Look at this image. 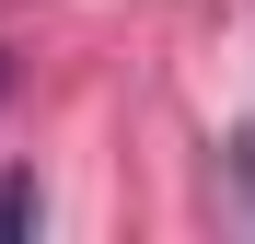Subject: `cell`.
<instances>
[{
	"label": "cell",
	"instance_id": "1",
	"mask_svg": "<svg viewBox=\"0 0 255 244\" xmlns=\"http://www.w3.org/2000/svg\"><path fill=\"white\" fill-rule=\"evenodd\" d=\"M35 221H47V198H35V175H0V244H12V233H35Z\"/></svg>",
	"mask_w": 255,
	"mask_h": 244
},
{
	"label": "cell",
	"instance_id": "2",
	"mask_svg": "<svg viewBox=\"0 0 255 244\" xmlns=\"http://www.w3.org/2000/svg\"><path fill=\"white\" fill-rule=\"evenodd\" d=\"M232 175H244V210H255V128L232 140Z\"/></svg>",
	"mask_w": 255,
	"mask_h": 244
},
{
	"label": "cell",
	"instance_id": "3",
	"mask_svg": "<svg viewBox=\"0 0 255 244\" xmlns=\"http://www.w3.org/2000/svg\"><path fill=\"white\" fill-rule=\"evenodd\" d=\"M0 93H12V58H0Z\"/></svg>",
	"mask_w": 255,
	"mask_h": 244
}]
</instances>
